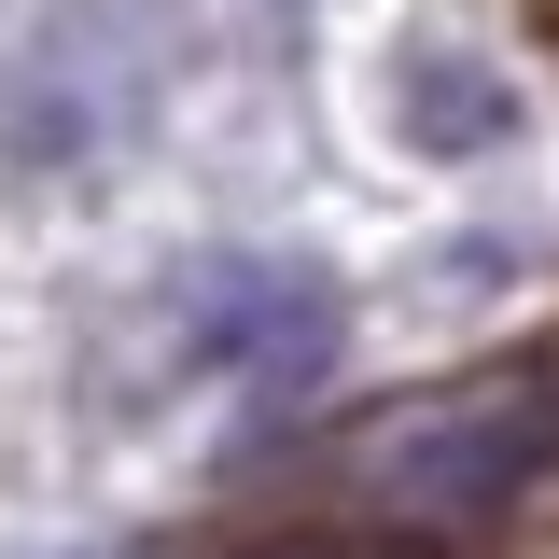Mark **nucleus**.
Masks as SVG:
<instances>
[{
  "mask_svg": "<svg viewBox=\"0 0 559 559\" xmlns=\"http://www.w3.org/2000/svg\"><path fill=\"white\" fill-rule=\"evenodd\" d=\"M532 14H546V28H559V0H532Z\"/></svg>",
  "mask_w": 559,
  "mask_h": 559,
  "instance_id": "nucleus-4",
  "label": "nucleus"
},
{
  "mask_svg": "<svg viewBox=\"0 0 559 559\" xmlns=\"http://www.w3.org/2000/svg\"><path fill=\"white\" fill-rule=\"evenodd\" d=\"M140 336H154V392H210L238 448H308L364 378V294L294 238H224L154 280Z\"/></svg>",
  "mask_w": 559,
  "mask_h": 559,
  "instance_id": "nucleus-1",
  "label": "nucleus"
},
{
  "mask_svg": "<svg viewBox=\"0 0 559 559\" xmlns=\"http://www.w3.org/2000/svg\"><path fill=\"white\" fill-rule=\"evenodd\" d=\"M168 84V0H28L0 57V182L14 197H84L127 168Z\"/></svg>",
  "mask_w": 559,
  "mask_h": 559,
  "instance_id": "nucleus-2",
  "label": "nucleus"
},
{
  "mask_svg": "<svg viewBox=\"0 0 559 559\" xmlns=\"http://www.w3.org/2000/svg\"><path fill=\"white\" fill-rule=\"evenodd\" d=\"M378 112H392V140L419 168H489V154L532 140V98H518V70L476 28H406L392 70H378Z\"/></svg>",
  "mask_w": 559,
  "mask_h": 559,
  "instance_id": "nucleus-3",
  "label": "nucleus"
}]
</instances>
